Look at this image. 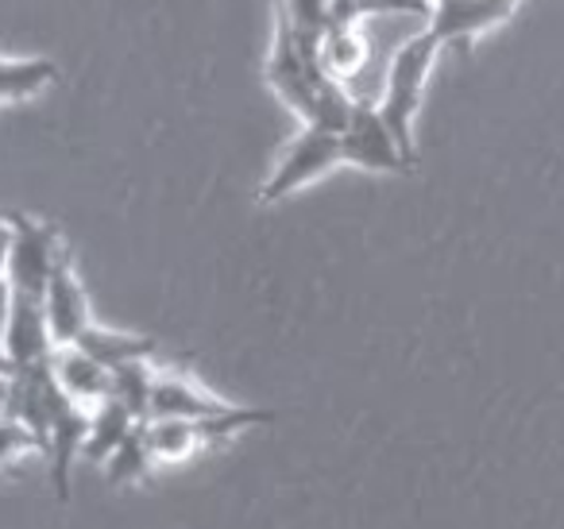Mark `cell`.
Returning <instances> with one entry per match:
<instances>
[{"label":"cell","mask_w":564,"mask_h":529,"mask_svg":"<svg viewBox=\"0 0 564 529\" xmlns=\"http://www.w3.org/2000/svg\"><path fill=\"white\" fill-rule=\"evenodd\" d=\"M267 86L279 94V101L314 128L340 132L356 105V94L325 74L317 58V40L291 24V17L274 4V43L267 55Z\"/></svg>","instance_id":"6da1fadb"},{"label":"cell","mask_w":564,"mask_h":529,"mask_svg":"<svg viewBox=\"0 0 564 529\" xmlns=\"http://www.w3.org/2000/svg\"><path fill=\"white\" fill-rule=\"evenodd\" d=\"M441 40L422 28L417 35H410L399 51L391 55V66H387V78H383V94H379L376 109L379 117L387 120L391 136L399 140L402 155L417 166V148H414V120L422 112V101H425V86H430V74H433V63L441 55Z\"/></svg>","instance_id":"7a4b0ae2"},{"label":"cell","mask_w":564,"mask_h":529,"mask_svg":"<svg viewBox=\"0 0 564 529\" xmlns=\"http://www.w3.org/2000/svg\"><path fill=\"white\" fill-rule=\"evenodd\" d=\"M345 166L340 155V132L333 128H314L302 125V132L294 136V143L286 148V155L279 159V166L271 171V179L259 186V205H279L286 197H294L299 190L314 186L317 179H325L329 171Z\"/></svg>","instance_id":"3957f363"},{"label":"cell","mask_w":564,"mask_h":529,"mask_svg":"<svg viewBox=\"0 0 564 529\" xmlns=\"http://www.w3.org/2000/svg\"><path fill=\"white\" fill-rule=\"evenodd\" d=\"M12 217V251H9V274L12 290L17 294H35L43 298L47 290V279L55 271L58 256H63V236H58L55 225L47 220H35L28 213H9Z\"/></svg>","instance_id":"277c9868"},{"label":"cell","mask_w":564,"mask_h":529,"mask_svg":"<svg viewBox=\"0 0 564 529\" xmlns=\"http://www.w3.org/2000/svg\"><path fill=\"white\" fill-rule=\"evenodd\" d=\"M340 155H345L348 166H360V171H376V174L414 171V163L402 155L387 120L379 117L376 101H364V97H356L352 112H348L345 128H340Z\"/></svg>","instance_id":"5b68a950"},{"label":"cell","mask_w":564,"mask_h":529,"mask_svg":"<svg viewBox=\"0 0 564 529\" xmlns=\"http://www.w3.org/2000/svg\"><path fill=\"white\" fill-rule=\"evenodd\" d=\"M518 4L522 0H433L425 28L437 35L441 47H456L468 55L479 35L495 32V28L514 17Z\"/></svg>","instance_id":"8992f818"},{"label":"cell","mask_w":564,"mask_h":529,"mask_svg":"<svg viewBox=\"0 0 564 529\" xmlns=\"http://www.w3.org/2000/svg\"><path fill=\"white\" fill-rule=\"evenodd\" d=\"M43 310H47V325H51V336H55V348L74 344L89 325H94L89 294H86V287H82L78 271H74L70 248H63L55 271H51L47 290H43Z\"/></svg>","instance_id":"52a82bcc"},{"label":"cell","mask_w":564,"mask_h":529,"mask_svg":"<svg viewBox=\"0 0 564 529\" xmlns=\"http://www.w3.org/2000/svg\"><path fill=\"white\" fill-rule=\"evenodd\" d=\"M86 433H89V410L74 402V398H66V402L58 406L55 421H51L47 441H43V460H47L51 487H55V495L63 498V503H70V472L82 460Z\"/></svg>","instance_id":"ba28073f"},{"label":"cell","mask_w":564,"mask_h":529,"mask_svg":"<svg viewBox=\"0 0 564 529\" xmlns=\"http://www.w3.org/2000/svg\"><path fill=\"white\" fill-rule=\"evenodd\" d=\"M4 356L12 367H32L47 364L55 356V336L47 325V310H43V298L35 294H17L12 298V317L4 328Z\"/></svg>","instance_id":"9c48e42d"},{"label":"cell","mask_w":564,"mask_h":529,"mask_svg":"<svg viewBox=\"0 0 564 529\" xmlns=\"http://www.w3.org/2000/svg\"><path fill=\"white\" fill-rule=\"evenodd\" d=\"M236 410L232 402L209 395L197 379L186 371H159L155 375V395H151V418H189V421H209L220 413Z\"/></svg>","instance_id":"30bf717a"},{"label":"cell","mask_w":564,"mask_h":529,"mask_svg":"<svg viewBox=\"0 0 564 529\" xmlns=\"http://www.w3.org/2000/svg\"><path fill=\"white\" fill-rule=\"evenodd\" d=\"M317 58H322L325 74L340 86L352 89V82L368 71L371 63V40L364 32V24L352 20H333L322 35H317Z\"/></svg>","instance_id":"8fae6325"},{"label":"cell","mask_w":564,"mask_h":529,"mask_svg":"<svg viewBox=\"0 0 564 529\" xmlns=\"http://www.w3.org/2000/svg\"><path fill=\"white\" fill-rule=\"evenodd\" d=\"M51 364H55L58 387H63L66 398H74L78 406L94 410L97 402H105V398H109L112 371L105 364H97L89 352H82L78 344H63V348H55Z\"/></svg>","instance_id":"7c38bea8"},{"label":"cell","mask_w":564,"mask_h":529,"mask_svg":"<svg viewBox=\"0 0 564 529\" xmlns=\"http://www.w3.org/2000/svg\"><path fill=\"white\" fill-rule=\"evenodd\" d=\"M143 433H148L151 456L155 464H186L197 452L213 449L209 433H205V421L189 418H148L143 421Z\"/></svg>","instance_id":"4fadbf2b"},{"label":"cell","mask_w":564,"mask_h":529,"mask_svg":"<svg viewBox=\"0 0 564 529\" xmlns=\"http://www.w3.org/2000/svg\"><path fill=\"white\" fill-rule=\"evenodd\" d=\"M74 344H78L82 352H89L97 364L109 367V371H117V367H124V364H135V359H155V352H159L155 336L120 333V328H105V325H89Z\"/></svg>","instance_id":"5bb4252c"},{"label":"cell","mask_w":564,"mask_h":529,"mask_svg":"<svg viewBox=\"0 0 564 529\" xmlns=\"http://www.w3.org/2000/svg\"><path fill=\"white\" fill-rule=\"evenodd\" d=\"M135 425H140V418L128 413L117 398L97 402L94 410H89V433H86V444H82V460H89V464L101 467L105 460L112 456V449H117V444L124 441Z\"/></svg>","instance_id":"9a60e30c"},{"label":"cell","mask_w":564,"mask_h":529,"mask_svg":"<svg viewBox=\"0 0 564 529\" xmlns=\"http://www.w3.org/2000/svg\"><path fill=\"white\" fill-rule=\"evenodd\" d=\"M155 467L159 464H155V456H151L148 433H143V421H140V425L112 449V456L101 464V472H105V479H109V487H135V483L148 479Z\"/></svg>","instance_id":"2e32d148"},{"label":"cell","mask_w":564,"mask_h":529,"mask_svg":"<svg viewBox=\"0 0 564 529\" xmlns=\"http://www.w3.org/2000/svg\"><path fill=\"white\" fill-rule=\"evenodd\" d=\"M58 78L51 58H0V105H17L43 94Z\"/></svg>","instance_id":"e0dca14e"},{"label":"cell","mask_w":564,"mask_h":529,"mask_svg":"<svg viewBox=\"0 0 564 529\" xmlns=\"http://www.w3.org/2000/svg\"><path fill=\"white\" fill-rule=\"evenodd\" d=\"M155 375L159 367L151 359H135V364H124L112 371V387L109 398H117L128 413H135L140 421L151 418V395H155Z\"/></svg>","instance_id":"ac0fdd59"},{"label":"cell","mask_w":564,"mask_h":529,"mask_svg":"<svg viewBox=\"0 0 564 529\" xmlns=\"http://www.w3.org/2000/svg\"><path fill=\"white\" fill-rule=\"evenodd\" d=\"M433 0H333L329 24L333 20H352V24H364L371 17H417L430 20Z\"/></svg>","instance_id":"d6986e66"},{"label":"cell","mask_w":564,"mask_h":529,"mask_svg":"<svg viewBox=\"0 0 564 529\" xmlns=\"http://www.w3.org/2000/svg\"><path fill=\"white\" fill-rule=\"evenodd\" d=\"M24 456H43L40 436L28 425H20V421L0 413V467L17 464V460H24Z\"/></svg>","instance_id":"ffe728a7"},{"label":"cell","mask_w":564,"mask_h":529,"mask_svg":"<svg viewBox=\"0 0 564 529\" xmlns=\"http://www.w3.org/2000/svg\"><path fill=\"white\" fill-rule=\"evenodd\" d=\"M286 17H291V24L299 28V32L306 35H322L325 28H329V12H333V0H274Z\"/></svg>","instance_id":"44dd1931"},{"label":"cell","mask_w":564,"mask_h":529,"mask_svg":"<svg viewBox=\"0 0 564 529\" xmlns=\"http://www.w3.org/2000/svg\"><path fill=\"white\" fill-rule=\"evenodd\" d=\"M12 298H17V290H12L9 274H0V344H4V328L12 317Z\"/></svg>","instance_id":"7402d4cb"},{"label":"cell","mask_w":564,"mask_h":529,"mask_svg":"<svg viewBox=\"0 0 564 529\" xmlns=\"http://www.w3.org/2000/svg\"><path fill=\"white\" fill-rule=\"evenodd\" d=\"M9 251H12V217L0 213V274L9 267Z\"/></svg>","instance_id":"603a6c76"},{"label":"cell","mask_w":564,"mask_h":529,"mask_svg":"<svg viewBox=\"0 0 564 529\" xmlns=\"http://www.w3.org/2000/svg\"><path fill=\"white\" fill-rule=\"evenodd\" d=\"M4 375H12V364H9V356H4V348H0V379Z\"/></svg>","instance_id":"cb8c5ba5"}]
</instances>
